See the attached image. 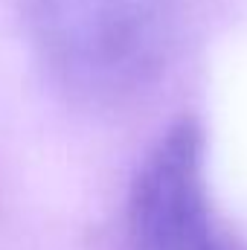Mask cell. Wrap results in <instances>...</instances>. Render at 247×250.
<instances>
[{"instance_id": "cell-1", "label": "cell", "mask_w": 247, "mask_h": 250, "mask_svg": "<svg viewBox=\"0 0 247 250\" xmlns=\"http://www.w3.org/2000/svg\"><path fill=\"white\" fill-rule=\"evenodd\" d=\"M35 56L67 99L114 111L145 96L175 44V0H21Z\"/></svg>"}, {"instance_id": "cell-2", "label": "cell", "mask_w": 247, "mask_h": 250, "mask_svg": "<svg viewBox=\"0 0 247 250\" xmlns=\"http://www.w3.org/2000/svg\"><path fill=\"white\" fill-rule=\"evenodd\" d=\"M125 236L128 250H233L212 224L204 131L192 117L169 125L137 169Z\"/></svg>"}]
</instances>
